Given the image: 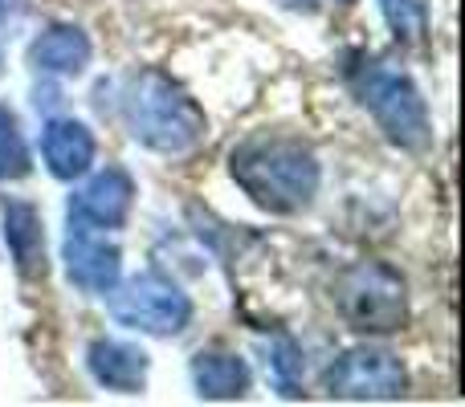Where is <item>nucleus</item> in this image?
<instances>
[{
    "label": "nucleus",
    "mask_w": 465,
    "mask_h": 407,
    "mask_svg": "<svg viewBox=\"0 0 465 407\" xmlns=\"http://www.w3.org/2000/svg\"><path fill=\"white\" fill-rule=\"evenodd\" d=\"M229 176L257 208L294 216L319 196V155L290 135H253L229 155Z\"/></svg>",
    "instance_id": "nucleus-1"
},
{
    "label": "nucleus",
    "mask_w": 465,
    "mask_h": 407,
    "mask_svg": "<svg viewBox=\"0 0 465 407\" xmlns=\"http://www.w3.org/2000/svg\"><path fill=\"white\" fill-rule=\"evenodd\" d=\"M123 119L147 151L168 155V160L193 155L209 135V119L196 106V98L160 70H139L131 78L127 98H123Z\"/></svg>",
    "instance_id": "nucleus-2"
},
{
    "label": "nucleus",
    "mask_w": 465,
    "mask_h": 407,
    "mask_svg": "<svg viewBox=\"0 0 465 407\" xmlns=\"http://www.w3.org/2000/svg\"><path fill=\"white\" fill-rule=\"evenodd\" d=\"M351 86L355 98L368 106V114L396 147L425 151L433 143V119H429V106L409 73L388 70L384 62H363L351 70Z\"/></svg>",
    "instance_id": "nucleus-3"
},
{
    "label": "nucleus",
    "mask_w": 465,
    "mask_h": 407,
    "mask_svg": "<svg viewBox=\"0 0 465 407\" xmlns=\"http://www.w3.org/2000/svg\"><path fill=\"white\" fill-rule=\"evenodd\" d=\"M335 305L360 334H396L409 322V286L388 261H355L339 273Z\"/></svg>",
    "instance_id": "nucleus-4"
},
{
    "label": "nucleus",
    "mask_w": 465,
    "mask_h": 407,
    "mask_svg": "<svg viewBox=\"0 0 465 407\" xmlns=\"http://www.w3.org/2000/svg\"><path fill=\"white\" fill-rule=\"evenodd\" d=\"M111 318L139 334L172 338L193 322V302L176 281L160 273H135L131 281L111 289Z\"/></svg>",
    "instance_id": "nucleus-5"
},
{
    "label": "nucleus",
    "mask_w": 465,
    "mask_h": 407,
    "mask_svg": "<svg viewBox=\"0 0 465 407\" xmlns=\"http://www.w3.org/2000/svg\"><path fill=\"white\" fill-rule=\"evenodd\" d=\"M331 400H401L409 387V371L392 351L380 346H351L322 375Z\"/></svg>",
    "instance_id": "nucleus-6"
},
{
    "label": "nucleus",
    "mask_w": 465,
    "mask_h": 407,
    "mask_svg": "<svg viewBox=\"0 0 465 407\" xmlns=\"http://www.w3.org/2000/svg\"><path fill=\"white\" fill-rule=\"evenodd\" d=\"M62 261L65 273L78 289L86 294H111L119 286V273H123V253L114 240L98 237V228L90 224L70 220V232H65V245H62Z\"/></svg>",
    "instance_id": "nucleus-7"
},
{
    "label": "nucleus",
    "mask_w": 465,
    "mask_h": 407,
    "mask_svg": "<svg viewBox=\"0 0 465 407\" xmlns=\"http://www.w3.org/2000/svg\"><path fill=\"white\" fill-rule=\"evenodd\" d=\"M135 204V179L123 168H106L90 179L86 188H78L70 200V220L90 224V228H123Z\"/></svg>",
    "instance_id": "nucleus-8"
},
{
    "label": "nucleus",
    "mask_w": 465,
    "mask_h": 407,
    "mask_svg": "<svg viewBox=\"0 0 465 407\" xmlns=\"http://www.w3.org/2000/svg\"><path fill=\"white\" fill-rule=\"evenodd\" d=\"M5 245L13 253V265L25 281H41L49 269L45 261V224L41 212L29 200H8L5 204Z\"/></svg>",
    "instance_id": "nucleus-9"
},
{
    "label": "nucleus",
    "mask_w": 465,
    "mask_h": 407,
    "mask_svg": "<svg viewBox=\"0 0 465 407\" xmlns=\"http://www.w3.org/2000/svg\"><path fill=\"white\" fill-rule=\"evenodd\" d=\"M86 363H90V375H94L103 387H111V392L135 395L147 387V367H152V363H147V354L131 343L98 338V343H90Z\"/></svg>",
    "instance_id": "nucleus-10"
},
{
    "label": "nucleus",
    "mask_w": 465,
    "mask_h": 407,
    "mask_svg": "<svg viewBox=\"0 0 465 407\" xmlns=\"http://www.w3.org/2000/svg\"><path fill=\"white\" fill-rule=\"evenodd\" d=\"M41 155L57 179H78L94 163V135L78 119H54L41 135Z\"/></svg>",
    "instance_id": "nucleus-11"
},
{
    "label": "nucleus",
    "mask_w": 465,
    "mask_h": 407,
    "mask_svg": "<svg viewBox=\"0 0 465 407\" xmlns=\"http://www.w3.org/2000/svg\"><path fill=\"white\" fill-rule=\"evenodd\" d=\"M29 62L41 73H62V78H78L90 65V37L78 24H49L37 41L29 45Z\"/></svg>",
    "instance_id": "nucleus-12"
},
{
    "label": "nucleus",
    "mask_w": 465,
    "mask_h": 407,
    "mask_svg": "<svg viewBox=\"0 0 465 407\" xmlns=\"http://www.w3.org/2000/svg\"><path fill=\"white\" fill-rule=\"evenodd\" d=\"M193 383L204 400H241L249 392V367L229 351H201L193 359Z\"/></svg>",
    "instance_id": "nucleus-13"
},
{
    "label": "nucleus",
    "mask_w": 465,
    "mask_h": 407,
    "mask_svg": "<svg viewBox=\"0 0 465 407\" xmlns=\"http://www.w3.org/2000/svg\"><path fill=\"white\" fill-rule=\"evenodd\" d=\"M29 147H25L21 122L8 106H0V179H25L29 176Z\"/></svg>",
    "instance_id": "nucleus-14"
},
{
    "label": "nucleus",
    "mask_w": 465,
    "mask_h": 407,
    "mask_svg": "<svg viewBox=\"0 0 465 407\" xmlns=\"http://www.w3.org/2000/svg\"><path fill=\"white\" fill-rule=\"evenodd\" d=\"M380 13H384L388 29L396 33V41H425L429 33V5L425 0H380Z\"/></svg>",
    "instance_id": "nucleus-15"
},
{
    "label": "nucleus",
    "mask_w": 465,
    "mask_h": 407,
    "mask_svg": "<svg viewBox=\"0 0 465 407\" xmlns=\"http://www.w3.org/2000/svg\"><path fill=\"white\" fill-rule=\"evenodd\" d=\"M273 375H278V387H282V392H286V395H298L294 387H298V379H302V354H298V346L286 343V338L273 346Z\"/></svg>",
    "instance_id": "nucleus-16"
},
{
    "label": "nucleus",
    "mask_w": 465,
    "mask_h": 407,
    "mask_svg": "<svg viewBox=\"0 0 465 407\" xmlns=\"http://www.w3.org/2000/svg\"><path fill=\"white\" fill-rule=\"evenodd\" d=\"M286 8H314V0H282Z\"/></svg>",
    "instance_id": "nucleus-17"
},
{
    "label": "nucleus",
    "mask_w": 465,
    "mask_h": 407,
    "mask_svg": "<svg viewBox=\"0 0 465 407\" xmlns=\"http://www.w3.org/2000/svg\"><path fill=\"white\" fill-rule=\"evenodd\" d=\"M5 5H8V0H0V16H5Z\"/></svg>",
    "instance_id": "nucleus-18"
},
{
    "label": "nucleus",
    "mask_w": 465,
    "mask_h": 407,
    "mask_svg": "<svg viewBox=\"0 0 465 407\" xmlns=\"http://www.w3.org/2000/svg\"><path fill=\"white\" fill-rule=\"evenodd\" d=\"M339 5H355V0H339Z\"/></svg>",
    "instance_id": "nucleus-19"
}]
</instances>
